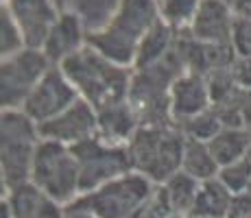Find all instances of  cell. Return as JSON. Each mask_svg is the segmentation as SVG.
Here are the masks:
<instances>
[{
    "instance_id": "cell-5",
    "label": "cell",
    "mask_w": 251,
    "mask_h": 218,
    "mask_svg": "<svg viewBox=\"0 0 251 218\" xmlns=\"http://www.w3.org/2000/svg\"><path fill=\"white\" fill-rule=\"evenodd\" d=\"M168 218H186V216H175V214H173V216H168Z\"/></svg>"
},
{
    "instance_id": "cell-3",
    "label": "cell",
    "mask_w": 251,
    "mask_h": 218,
    "mask_svg": "<svg viewBox=\"0 0 251 218\" xmlns=\"http://www.w3.org/2000/svg\"><path fill=\"white\" fill-rule=\"evenodd\" d=\"M227 218H251V192L249 190L234 194Z\"/></svg>"
},
{
    "instance_id": "cell-2",
    "label": "cell",
    "mask_w": 251,
    "mask_h": 218,
    "mask_svg": "<svg viewBox=\"0 0 251 218\" xmlns=\"http://www.w3.org/2000/svg\"><path fill=\"white\" fill-rule=\"evenodd\" d=\"M231 198H234V194L221 181L201 183L199 196H197L190 218H227Z\"/></svg>"
},
{
    "instance_id": "cell-4",
    "label": "cell",
    "mask_w": 251,
    "mask_h": 218,
    "mask_svg": "<svg viewBox=\"0 0 251 218\" xmlns=\"http://www.w3.org/2000/svg\"><path fill=\"white\" fill-rule=\"evenodd\" d=\"M66 218H94V216L88 214V212H83V210H79V207L68 205L66 207Z\"/></svg>"
},
{
    "instance_id": "cell-1",
    "label": "cell",
    "mask_w": 251,
    "mask_h": 218,
    "mask_svg": "<svg viewBox=\"0 0 251 218\" xmlns=\"http://www.w3.org/2000/svg\"><path fill=\"white\" fill-rule=\"evenodd\" d=\"M151 198L149 186L136 179L112 181L103 188L81 194L72 207L88 212L94 218H131Z\"/></svg>"
}]
</instances>
